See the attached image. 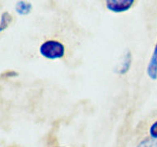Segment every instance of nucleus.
<instances>
[{
  "mask_svg": "<svg viewBox=\"0 0 157 147\" xmlns=\"http://www.w3.org/2000/svg\"><path fill=\"white\" fill-rule=\"evenodd\" d=\"M39 50L44 58L50 60L60 59L65 54V46L55 40H49L42 43Z\"/></svg>",
  "mask_w": 157,
  "mask_h": 147,
  "instance_id": "f257e3e1",
  "label": "nucleus"
},
{
  "mask_svg": "<svg viewBox=\"0 0 157 147\" xmlns=\"http://www.w3.org/2000/svg\"><path fill=\"white\" fill-rule=\"evenodd\" d=\"M134 3V0H107L106 7L110 11L120 13L130 10Z\"/></svg>",
  "mask_w": 157,
  "mask_h": 147,
  "instance_id": "f03ea898",
  "label": "nucleus"
},
{
  "mask_svg": "<svg viewBox=\"0 0 157 147\" xmlns=\"http://www.w3.org/2000/svg\"><path fill=\"white\" fill-rule=\"evenodd\" d=\"M147 73L149 78L152 80L157 79V42L155 46L154 51H153L152 56L150 59L149 64L147 66Z\"/></svg>",
  "mask_w": 157,
  "mask_h": 147,
  "instance_id": "7ed1b4c3",
  "label": "nucleus"
},
{
  "mask_svg": "<svg viewBox=\"0 0 157 147\" xmlns=\"http://www.w3.org/2000/svg\"><path fill=\"white\" fill-rule=\"evenodd\" d=\"M33 9V5L25 1H19L16 5V12L20 16H26L29 14Z\"/></svg>",
  "mask_w": 157,
  "mask_h": 147,
  "instance_id": "20e7f679",
  "label": "nucleus"
},
{
  "mask_svg": "<svg viewBox=\"0 0 157 147\" xmlns=\"http://www.w3.org/2000/svg\"><path fill=\"white\" fill-rule=\"evenodd\" d=\"M11 20H12V17L9 14V12H3L1 15V21H0V30L3 31L4 29L7 28L8 27V25L11 24Z\"/></svg>",
  "mask_w": 157,
  "mask_h": 147,
  "instance_id": "39448f33",
  "label": "nucleus"
},
{
  "mask_svg": "<svg viewBox=\"0 0 157 147\" xmlns=\"http://www.w3.org/2000/svg\"><path fill=\"white\" fill-rule=\"evenodd\" d=\"M136 147H157V138H147L141 141Z\"/></svg>",
  "mask_w": 157,
  "mask_h": 147,
  "instance_id": "423d86ee",
  "label": "nucleus"
},
{
  "mask_svg": "<svg viewBox=\"0 0 157 147\" xmlns=\"http://www.w3.org/2000/svg\"><path fill=\"white\" fill-rule=\"evenodd\" d=\"M149 133H150V136L151 138H157V120L151 125L150 129H149Z\"/></svg>",
  "mask_w": 157,
  "mask_h": 147,
  "instance_id": "0eeeda50",
  "label": "nucleus"
},
{
  "mask_svg": "<svg viewBox=\"0 0 157 147\" xmlns=\"http://www.w3.org/2000/svg\"><path fill=\"white\" fill-rule=\"evenodd\" d=\"M54 147H63V146H54Z\"/></svg>",
  "mask_w": 157,
  "mask_h": 147,
  "instance_id": "6e6552de",
  "label": "nucleus"
}]
</instances>
